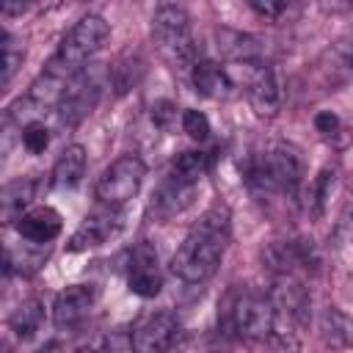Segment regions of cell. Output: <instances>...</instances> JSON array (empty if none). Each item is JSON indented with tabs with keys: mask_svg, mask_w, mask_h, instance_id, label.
Segmentation results:
<instances>
[{
	"mask_svg": "<svg viewBox=\"0 0 353 353\" xmlns=\"http://www.w3.org/2000/svg\"><path fill=\"white\" fill-rule=\"evenodd\" d=\"M229 234H232L229 210L221 207V204H215L185 234L182 245L171 256V273L179 281H185V284H201V281H207L218 270V265L223 259Z\"/></svg>",
	"mask_w": 353,
	"mask_h": 353,
	"instance_id": "6da1fadb",
	"label": "cell"
},
{
	"mask_svg": "<svg viewBox=\"0 0 353 353\" xmlns=\"http://www.w3.org/2000/svg\"><path fill=\"white\" fill-rule=\"evenodd\" d=\"M218 331L229 339L259 342L273 334V303L251 287H229L218 301Z\"/></svg>",
	"mask_w": 353,
	"mask_h": 353,
	"instance_id": "7a4b0ae2",
	"label": "cell"
},
{
	"mask_svg": "<svg viewBox=\"0 0 353 353\" xmlns=\"http://www.w3.org/2000/svg\"><path fill=\"white\" fill-rule=\"evenodd\" d=\"M303 182V157L292 143H273L268 152L256 154L245 165V185L256 193H284L298 196Z\"/></svg>",
	"mask_w": 353,
	"mask_h": 353,
	"instance_id": "3957f363",
	"label": "cell"
},
{
	"mask_svg": "<svg viewBox=\"0 0 353 353\" xmlns=\"http://www.w3.org/2000/svg\"><path fill=\"white\" fill-rule=\"evenodd\" d=\"M108 36H110V25L105 22V17H99V14L80 17L66 30V36L61 39L55 55L50 58V63L44 69L52 72V74H58V77H63V80H69L72 74H77L88 63V58L94 52L102 50V44L108 41Z\"/></svg>",
	"mask_w": 353,
	"mask_h": 353,
	"instance_id": "277c9868",
	"label": "cell"
},
{
	"mask_svg": "<svg viewBox=\"0 0 353 353\" xmlns=\"http://www.w3.org/2000/svg\"><path fill=\"white\" fill-rule=\"evenodd\" d=\"M152 39L160 50V55L179 69H193L199 61V47L190 25V14L182 6L163 3L152 14Z\"/></svg>",
	"mask_w": 353,
	"mask_h": 353,
	"instance_id": "5b68a950",
	"label": "cell"
},
{
	"mask_svg": "<svg viewBox=\"0 0 353 353\" xmlns=\"http://www.w3.org/2000/svg\"><path fill=\"white\" fill-rule=\"evenodd\" d=\"M105 83H108L105 63H88L77 74H72L66 83V94L58 105V121L63 127H77L97 108Z\"/></svg>",
	"mask_w": 353,
	"mask_h": 353,
	"instance_id": "8992f818",
	"label": "cell"
},
{
	"mask_svg": "<svg viewBox=\"0 0 353 353\" xmlns=\"http://www.w3.org/2000/svg\"><path fill=\"white\" fill-rule=\"evenodd\" d=\"M143 176H146V165L141 157L135 154H124L119 157L116 163H110L97 185H94V196L102 207H124L127 201H132L138 193H141V185H143Z\"/></svg>",
	"mask_w": 353,
	"mask_h": 353,
	"instance_id": "52a82bcc",
	"label": "cell"
},
{
	"mask_svg": "<svg viewBox=\"0 0 353 353\" xmlns=\"http://www.w3.org/2000/svg\"><path fill=\"white\" fill-rule=\"evenodd\" d=\"M268 298L273 303V331H292L295 325L309 323L312 298L295 276H276Z\"/></svg>",
	"mask_w": 353,
	"mask_h": 353,
	"instance_id": "ba28073f",
	"label": "cell"
},
{
	"mask_svg": "<svg viewBox=\"0 0 353 353\" xmlns=\"http://www.w3.org/2000/svg\"><path fill=\"white\" fill-rule=\"evenodd\" d=\"M259 262L273 276H295L298 270H317L320 254L312 240H273L259 251Z\"/></svg>",
	"mask_w": 353,
	"mask_h": 353,
	"instance_id": "9c48e42d",
	"label": "cell"
},
{
	"mask_svg": "<svg viewBox=\"0 0 353 353\" xmlns=\"http://www.w3.org/2000/svg\"><path fill=\"white\" fill-rule=\"evenodd\" d=\"M127 287L138 298H154L163 290V273L157 248L149 240H141L127 254Z\"/></svg>",
	"mask_w": 353,
	"mask_h": 353,
	"instance_id": "30bf717a",
	"label": "cell"
},
{
	"mask_svg": "<svg viewBox=\"0 0 353 353\" xmlns=\"http://www.w3.org/2000/svg\"><path fill=\"white\" fill-rule=\"evenodd\" d=\"M182 336V323L171 312H152L132 328L138 353H171Z\"/></svg>",
	"mask_w": 353,
	"mask_h": 353,
	"instance_id": "8fae6325",
	"label": "cell"
},
{
	"mask_svg": "<svg viewBox=\"0 0 353 353\" xmlns=\"http://www.w3.org/2000/svg\"><path fill=\"white\" fill-rule=\"evenodd\" d=\"M245 97L251 110L259 119H276L284 102V88H281V77L273 66L268 63H256L248 83H245Z\"/></svg>",
	"mask_w": 353,
	"mask_h": 353,
	"instance_id": "7c38bea8",
	"label": "cell"
},
{
	"mask_svg": "<svg viewBox=\"0 0 353 353\" xmlns=\"http://www.w3.org/2000/svg\"><path fill=\"white\" fill-rule=\"evenodd\" d=\"M124 221H121V212L113 210V207H102V210H94L88 212L80 226L72 232L69 237V251H88V248H97V245H105L108 240H113L119 232H121Z\"/></svg>",
	"mask_w": 353,
	"mask_h": 353,
	"instance_id": "4fadbf2b",
	"label": "cell"
},
{
	"mask_svg": "<svg viewBox=\"0 0 353 353\" xmlns=\"http://www.w3.org/2000/svg\"><path fill=\"white\" fill-rule=\"evenodd\" d=\"M97 298H99V290L91 281H77V284L63 287L52 303L55 328H74L77 323H83L88 317V312L94 309Z\"/></svg>",
	"mask_w": 353,
	"mask_h": 353,
	"instance_id": "5bb4252c",
	"label": "cell"
},
{
	"mask_svg": "<svg viewBox=\"0 0 353 353\" xmlns=\"http://www.w3.org/2000/svg\"><path fill=\"white\" fill-rule=\"evenodd\" d=\"M14 229H17V234L22 237V240H28V243H36V245H50L58 234H61V229H63V218H61V212L58 210H52V207H33V210H28L17 223H14Z\"/></svg>",
	"mask_w": 353,
	"mask_h": 353,
	"instance_id": "9a60e30c",
	"label": "cell"
},
{
	"mask_svg": "<svg viewBox=\"0 0 353 353\" xmlns=\"http://www.w3.org/2000/svg\"><path fill=\"white\" fill-rule=\"evenodd\" d=\"M215 47L229 63H259L262 55V41L234 28H215Z\"/></svg>",
	"mask_w": 353,
	"mask_h": 353,
	"instance_id": "2e32d148",
	"label": "cell"
},
{
	"mask_svg": "<svg viewBox=\"0 0 353 353\" xmlns=\"http://www.w3.org/2000/svg\"><path fill=\"white\" fill-rule=\"evenodd\" d=\"M190 83L196 88V94L207 97V99H226L234 88L226 66H221L218 61L210 58H199L190 69Z\"/></svg>",
	"mask_w": 353,
	"mask_h": 353,
	"instance_id": "e0dca14e",
	"label": "cell"
},
{
	"mask_svg": "<svg viewBox=\"0 0 353 353\" xmlns=\"http://www.w3.org/2000/svg\"><path fill=\"white\" fill-rule=\"evenodd\" d=\"M193 193H196L193 185H185V182H179V179H174V176L168 174V179L154 190L149 210H152V215H154L160 223H165V221H171L174 215H179L182 210L190 207Z\"/></svg>",
	"mask_w": 353,
	"mask_h": 353,
	"instance_id": "ac0fdd59",
	"label": "cell"
},
{
	"mask_svg": "<svg viewBox=\"0 0 353 353\" xmlns=\"http://www.w3.org/2000/svg\"><path fill=\"white\" fill-rule=\"evenodd\" d=\"M85 168H88V154H85V146L83 143H69L55 165H52V174H50V182L52 188H61V190H69V188H77L85 176Z\"/></svg>",
	"mask_w": 353,
	"mask_h": 353,
	"instance_id": "d6986e66",
	"label": "cell"
},
{
	"mask_svg": "<svg viewBox=\"0 0 353 353\" xmlns=\"http://www.w3.org/2000/svg\"><path fill=\"white\" fill-rule=\"evenodd\" d=\"M36 190H39V179H36V176H19V179L8 182V185L3 188V193H0V207H3L0 212H3V221H6V223H17V221L28 212V207L33 204Z\"/></svg>",
	"mask_w": 353,
	"mask_h": 353,
	"instance_id": "ffe728a7",
	"label": "cell"
},
{
	"mask_svg": "<svg viewBox=\"0 0 353 353\" xmlns=\"http://www.w3.org/2000/svg\"><path fill=\"white\" fill-rule=\"evenodd\" d=\"M50 256V245H36V243H22V251H17L14 245H6V259H3V270L6 276L11 273H22L30 276L36 273Z\"/></svg>",
	"mask_w": 353,
	"mask_h": 353,
	"instance_id": "44dd1931",
	"label": "cell"
},
{
	"mask_svg": "<svg viewBox=\"0 0 353 353\" xmlns=\"http://www.w3.org/2000/svg\"><path fill=\"white\" fill-rule=\"evenodd\" d=\"M41 323H44V303L39 298H25L8 317V328L19 342H30L41 331Z\"/></svg>",
	"mask_w": 353,
	"mask_h": 353,
	"instance_id": "7402d4cb",
	"label": "cell"
},
{
	"mask_svg": "<svg viewBox=\"0 0 353 353\" xmlns=\"http://www.w3.org/2000/svg\"><path fill=\"white\" fill-rule=\"evenodd\" d=\"M320 334L331 347H350L353 345V317L336 306H325L317 317Z\"/></svg>",
	"mask_w": 353,
	"mask_h": 353,
	"instance_id": "603a6c76",
	"label": "cell"
},
{
	"mask_svg": "<svg viewBox=\"0 0 353 353\" xmlns=\"http://www.w3.org/2000/svg\"><path fill=\"white\" fill-rule=\"evenodd\" d=\"M207 171H210V157L204 152H196V149L179 152L171 163V176L185 182V185H193V188H199V182L204 179Z\"/></svg>",
	"mask_w": 353,
	"mask_h": 353,
	"instance_id": "cb8c5ba5",
	"label": "cell"
},
{
	"mask_svg": "<svg viewBox=\"0 0 353 353\" xmlns=\"http://www.w3.org/2000/svg\"><path fill=\"white\" fill-rule=\"evenodd\" d=\"M66 83L69 80H63V77H58V74H52V72H41L33 83H30V88H28V99L30 102H36L39 108H50V105H61V99H63V94H66Z\"/></svg>",
	"mask_w": 353,
	"mask_h": 353,
	"instance_id": "d4e9b609",
	"label": "cell"
},
{
	"mask_svg": "<svg viewBox=\"0 0 353 353\" xmlns=\"http://www.w3.org/2000/svg\"><path fill=\"white\" fill-rule=\"evenodd\" d=\"M3 61H0V69H3V74H0V85L6 88L11 80H14V74L19 72V66H22V61H25V50L22 47H17V39L8 33V30H3Z\"/></svg>",
	"mask_w": 353,
	"mask_h": 353,
	"instance_id": "484cf974",
	"label": "cell"
},
{
	"mask_svg": "<svg viewBox=\"0 0 353 353\" xmlns=\"http://www.w3.org/2000/svg\"><path fill=\"white\" fill-rule=\"evenodd\" d=\"M334 182H336V171L334 168H323L314 182H312V212L314 215H323L325 207H328V199H331V190H334Z\"/></svg>",
	"mask_w": 353,
	"mask_h": 353,
	"instance_id": "4316f807",
	"label": "cell"
},
{
	"mask_svg": "<svg viewBox=\"0 0 353 353\" xmlns=\"http://www.w3.org/2000/svg\"><path fill=\"white\" fill-rule=\"evenodd\" d=\"M179 124H182V132L190 141H196V143H201V141L210 138V119H207V113H201L196 108H185L179 113Z\"/></svg>",
	"mask_w": 353,
	"mask_h": 353,
	"instance_id": "83f0119b",
	"label": "cell"
},
{
	"mask_svg": "<svg viewBox=\"0 0 353 353\" xmlns=\"http://www.w3.org/2000/svg\"><path fill=\"white\" fill-rule=\"evenodd\" d=\"M19 141L25 146V152L44 154L50 146V130L44 127V121H28L25 127H19Z\"/></svg>",
	"mask_w": 353,
	"mask_h": 353,
	"instance_id": "f1b7e54d",
	"label": "cell"
},
{
	"mask_svg": "<svg viewBox=\"0 0 353 353\" xmlns=\"http://www.w3.org/2000/svg\"><path fill=\"white\" fill-rule=\"evenodd\" d=\"M99 353H138V350H135L132 334L124 331V328H116V331H110V334L102 339Z\"/></svg>",
	"mask_w": 353,
	"mask_h": 353,
	"instance_id": "f546056e",
	"label": "cell"
},
{
	"mask_svg": "<svg viewBox=\"0 0 353 353\" xmlns=\"http://www.w3.org/2000/svg\"><path fill=\"white\" fill-rule=\"evenodd\" d=\"M152 121H154V127L171 132L174 124H176V105L171 99H157L152 105Z\"/></svg>",
	"mask_w": 353,
	"mask_h": 353,
	"instance_id": "4dcf8cb0",
	"label": "cell"
},
{
	"mask_svg": "<svg viewBox=\"0 0 353 353\" xmlns=\"http://www.w3.org/2000/svg\"><path fill=\"white\" fill-rule=\"evenodd\" d=\"M268 353H301V339L292 331H273L268 336Z\"/></svg>",
	"mask_w": 353,
	"mask_h": 353,
	"instance_id": "1f68e13d",
	"label": "cell"
},
{
	"mask_svg": "<svg viewBox=\"0 0 353 353\" xmlns=\"http://www.w3.org/2000/svg\"><path fill=\"white\" fill-rule=\"evenodd\" d=\"M248 6H251V11H256L259 17H265L270 22H279L290 11V3H284V0H248Z\"/></svg>",
	"mask_w": 353,
	"mask_h": 353,
	"instance_id": "d6a6232c",
	"label": "cell"
},
{
	"mask_svg": "<svg viewBox=\"0 0 353 353\" xmlns=\"http://www.w3.org/2000/svg\"><path fill=\"white\" fill-rule=\"evenodd\" d=\"M314 130L323 135V138H336L342 130V119L334 113V110H320L314 113Z\"/></svg>",
	"mask_w": 353,
	"mask_h": 353,
	"instance_id": "836d02e7",
	"label": "cell"
},
{
	"mask_svg": "<svg viewBox=\"0 0 353 353\" xmlns=\"http://www.w3.org/2000/svg\"><path fill=\"white\" fill-rule=\"evenodd\" d=\"M25 6H17V3H6L3 6V17H11V14H22Z\"/></svg>",
	"mask_w": 353,
	"mask_h": 353,
	"instance_id": "e575fe53",
	"label": "cell"
},
{
	"mask_svg": "<svg viewBox=\"0 0 353 353\" xmlns=\"http://www.w3.org/2000/svg\"><path fill=\"white\" fill-rule=\"evenodd\" d=\"M74 353H97V350H91V347H77Z\"/></svg>",
	"mask_w": 353,
	"mask_h": 353,
	"instance_id": "d590c367",
	"label": "cell"
}]
</instances>
